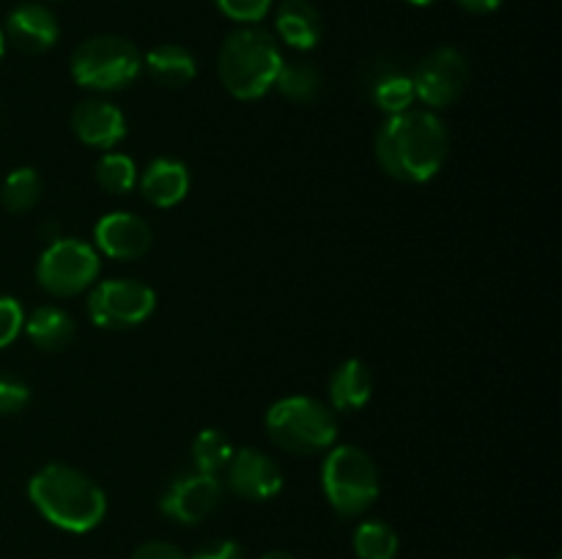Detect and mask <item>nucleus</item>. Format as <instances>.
<instances>
[{
  "mask_svg": "<svg viewBox=\"0 0 562 559\" xmlns=\"http://www.w3.org/2000/svg\"><path fill=\"white\" fill-rule=\"evenodd\" d=\"M373 102L382 113L387 115H398L406 113V110L415 107V85H412V77L404 75V71H387V75L379 77L373 82L371 91Z\"/></svg>",
  "mask_w": 562,
  "mask_h": 559,
  "instance_id": "b1692460",
  "label": "nucleus"
},
{
  "mask_svg": "<svg viewBox=\"0 0 562 559\" xmlns=\"http://www.w3.org/2000/svg\"><path fill=\"white\" fill-rule=\"evenodd\" d=\"M456 3L464 11H470V14H492V11L503 5V0H456Z\"/></svg>",
  "mask_w": 562,
  "mask_h": 559,
  "instance_id": "7c9ffc66",
  "label": "nucleus"
},
{
  "mask_svg": "<svg viewBox=\"0 0 562 559\" xmlns=\"http://www.w3.org/2000/svg\"><path fill=\"white\" fill-rule=\"evenodd\" d=\"M231 455H234V444L217 427H206L192 442V466H195V471H203V475H220V471H225Z\"/></svg>",
  "mask_w": 562,
  "mask_h": 559,
  "instance_id": "5701e85b",
  "label": "nucleus"
},
{
  "mask_svg": "<svg viewBox=\"0 0 562 559\" xmlns=\"http://www.w3.org/2000/svg\"><path fill=\"white\" fill-rule=\"evenodd\" d=\"M228 488L247 502H269L283 491V471L272 455L261 449H234L228 466Z\"/></svg>",
  "mask_w": 562,
  "mask_h": 559,
  "instance_id": "9b49d317",
  "label": "nucleus"
},
{
  "mask_svg": "<svg viewBox=\"0 0 562 559\" xmlns=\"http://www.w3.org/2000/svg\"><path fill=\"white\" fill-rule=\"evenodd\" d=\"M25 327V312L14 296H0V349L14 343Z\"/></svg>",
  "mask_w": 562,
  "mask_h": 559,
  "instance_id": "cd10ccee",
  "label": "nucleus"
},
{
  "mask_svg": "<svg viewBox=\"0 0 562 559\" xmlns=\"http://www.w3.org/2000/svg\"><path fill=\"white\" fill-rule=\"evenodd\" d=\"M322 71H318V66L307 64V60H291V64L283 60L278 80H274L280 96L294 104H311L322 93Z\"/></svg>",
  "mask_w": 562,
  "mask_h": 559,
  "instance_id": "aec40b11",
  "label": "nucleus"
},
{
  "mask_svg": "<svg viewBox=\"0 0 562 559\" xmlns=\"http://www.w3.org/2000/svg\"><path fill=\"white\" fill-rule=\"evenodd\" d=\"M148 77L162 88H184L198 77V60L181 44H157L143 58Z\"/></svg>",
  "mask_w": 562,
  "mask_h": 559,
  "instance_id": "6ab92c4d",
  "label": "nucleus"
},
{
  "mask_svg": "<svg viewBox=\"0 0 562 559\" xmlns=\"http://www.w3.org/2000/svg\"><path fill=\"white\" fill-rule=\"evenodd\" d=\"M151 225L132 212H110L93 225V247L115 261H137L151 250Z\"/></svg>",
  "mask_w": 562,
  "mask_h": 559,
  "instance_id": "f8f14e48",
  "label": "nucleus"
},
{
  "mask_svg": "<svg viewBox=\"0 0 562 559\" xmlns=\"http://www.w3.org/2000/svg\"><path fill=\"white\" fill-rule=\"evenodd\" d=\"M508 559H521V557H508Z\"/></svg>",
  "mask_w": 562,
  "mask_h": 559,
  "instance_id": "f704fd0d",
  "label": "nucleus"
},
{
  "mask_svg": "<svg viewBox=\"0 0 562 559\" xmlns=\"http://www.w3.org/2000/svg\"><path fill=\"white\" fill-rule=\"evenodd\" d=\"M554 559H560V557H554Z\"/></svg>",
  "mask_w": 562,
  "mask_h": 559,
  "instance_id": "c9c22d12",
  "label": "nucleus"
},
{
  "mask_svg": "<svg viewBox=\"0 0 562 559\" xmlns=\"http://www.w3.org/2000/svg\"><path fill=\"white\" fill-rule=\"evenodd\" d=\"M42 197V175L33 168H16L5 175L3 186H0V203L9 214H25Z\"/></svg>",
  "mask_w": 562,
  "mask_h": 559,
  "instance_id": "412c9836",
  "label": "nucleus"
},
{
  "mask_svg": "<svg viewBox=\"0 0 562 559\" xmlns=\"http://www.w3.org/2000/svg\"><path fill=\"white\" fill-rule=\"evenodd\" d=\"M157 307V294L140 280L113 277L91 285L86 310L93 327L99 329H135L151 318Z\"/></svg>",
  "mask_w": 562,
  "mask_h": 559,
  "instance_id": "6e6552de",
  "label": "nucleus"
},
{
  "mask_svg": "<svg viewBox=\"0 0 562 559\" xmlns=\"http://www.w3.org/2000/svg\"><path fill=\"white\" fill-rule=\"evenodd\" d=\"M137 179H140V173H137L135 159L126 157V153L108 151L97 162V184L110 195H130L137 186Z\"/></svg>",
  "mask_w": 562,
  "mask_h": 559,
  "instance_id": "393cba45",
  "label": "nucleus"
},
{
  "mask_svg": "<svg viewBox=\"0 0 562 559\" xmlns=\"http://www.w3.org/2000/svg\"><path fill=\"white\" fill-rule=\"evenodd\" d=\"M409 77L417 102L437 113L464 96L467 85H470V64L461 49L437 47L415 66V75Z\"/></svg>",
  "mask_w": 562,
  "mask_h": 559,
  "instance_id": "1a4fd4ad",
  "label": "nucleus"
},
{
  "mask_svg": "<svg viewBox=\"0 0 562 559\" xmlns=\"http://www.w3.org/2000/svg\"><path fill=\"white\" fill-rule=\"evenodd\" d=\"M130 559H190V554H184L179 546H173V543L148 540L143 543V546H137Z\"/></svg>",
  "mask_w": 562,
  "mask_h": 559,
  "instance_id": "c756f323",
  "label": "nucleus"
},
{
  "mask_svg": "<svg viewBox=\"0 0 562 559\" xmlns=\"http://www.w3.org/2000/svg\"><path fill=\"white\" fill-rule=\"evenodd\" d=\"M322 488L344 518L362 515L379 499V469L357 444H333L322 464Z\"/></svg>",
  "mask_w": 562,
  "mask_h": 559,
  "instance_id": "39448f33",
  "label": "nucleus"
},
{
  "mask_svg": "<svg viewBox=\"0 0 562 559\" xmlns=\"http://www.w3.org/2000/svg\"><path fill=\"white\" fill-rule=\"evenodd\" d=\"M269 442L291 455H318L327 453L338 438V417L311 395H291L269 406L267 417Z\"/></svg>",
  "mask_w": 562,
  "mask_h": 559,
  "instance_id": "20e7f679",
  "label": "nucleus"
},
{
  "mask_svg": "<svg viewBox=\"0 0 562 559\" xmlns=\"http://www.w3.org/2000/svg\"><path fill=\"white\" fill-rule=\"evenodd\" d=\"M357 559H395L398 557V535L384 521H362L355 529Z\"/></svg>",
  "mask_w": 562,
  "mask_h": 559,
  "instance_id": "4be33fe9",
  "label": "nucleus"
},
{
  "mask_svg": "<svg viewBox=\"0 0 562 559\" xmlns=\"http://www.w3.org/2000/svg\"><path fill=\"white\" fill-rule=\"evenodd\" d=\"M31 403V389L22 378L0 376V417L20 414Z\"/></svg>",
  "mask_w": 562,
  "mask_h": 559,
  "instance_id": "bb28decb",
  "label": "nucleus"
},
{
  "mask_svg": "<svg viewBox=\"0 0 562 559\" xmlns=\"http://www.w3.org/2000/svg\"><path fill=\"white\" fill-rule=\"evenodd\" d=\"M71 80L86 91L115 93L130 88L143 71V55L130 38L91 36L71 53Z\"/></svg>",
  "mask_w": 562,
  "mask_h": 559,
  "instance_id": "423d86ee",
  "label": "nucleus"
},
{
  "mask_svg": "<svg viewBox=\"0 0 562 559\" xmlns=\"http://www.w3.org/2000/svg\"><path fill=\"white\" fill-rule=\"evenodd\" d=\"M274 31L291 49L307 53L322 42V14L307 0H283L274 14Z\"/></svg>",
  "mask_w": 562,
  "mask_h": 559,
  "instance_id": "f3484780",
  "label": "nucleus"
},
{
  "mask_svg": "<svg viewBox=\"0 0 562 559\" xmlns=\"http://www.w3.org/2000/svg\"><path fill=\"white\" fill-rule=\"evenodd\" d=\"M261 559H296V557H291L289 551H267Z\"/></svg>",
  "mask_w": 562,
  "mask_h": 559,
  "instance_id": "2f4dec72",
  "label": "nucleus"
},
{
  "mask_svg": "<svg viewBox=\"0 0 562 559\" xmlns=\"http://www.w3.org/2000/svg\"><path fill=\"white\" fill-rule=\"evenodd\" d=\"M406 3H412V5H431V3H437V0H406Z\"/></svg>",
  "mask_w": 562,
  "mask_h": 559,
  "instance_id": "473e14b6",
  "label": "nucleus"
},
{
  "mask_svg": "<svg viewBox=\"0 0 562 559\" xmlns=\"http://www.w3.org/2000/svg\"><path fill=\"white\" fill-rule=\"evenodd\" d=\"M373 395V376L371 367L362 360L351 356V360L340 362L335 367V373L329 376V409L344 411H360L362 406H368Z\"/></svg>",
  "mask_w": 562,
  "mask_h": 559,
  "instance_id": "dca6fc26",
  "label": "nucleus"
},
{
  "mask_svg": "<svg viewBox=\"0 0 562 559\" xmlns=\"http://www.w3.org/2000/svg\"><path fill=\"white\" fill-rule=\"evenodd\" d=\"M3 36L14 44L20 53L27 55H42L47 49L55 47L60 36L58 16L53 14V9H47L44 3H25L14 5L5 16V31Z\"/></svg>",
  "mask_w": 562,
  "mask_h": 559,
  "instance_id": "ddd939ff",
  "label": "nucleus"
},
{
  "mask_svg": "<svg viewBox=\"0 0 562 559\" xmlns=\"http://www.w3.org/2000/svg\"><path fill=\"white\" fill-rule=\"evenodd\" d=\"M3 53H5V36L3 31H0V60H3Z\"/></svg>",
  "mask_w": 562,
  "mask_h": 559,
  "instance_id": "72a5a7b5",
  "label": "nucleus"
},
{
  "mask_svg": "<svg viewBox=\"0 0 562 559\" xmlns=\"http://www.w3.org/2000/svg\"><path fill=\"white\" fill-rule=\"evenodd\" d=\"M27 499L58 529L86 535L108 515V493L69 464H47L27 480Z\"/></svg>",
  "mask_w": 562,
  "mask_h": 559,
  "instance_id": "f03ea898",
  "label": "nucleus"
},
{
  "mask_svg": "<svg viewBox=\"0 0 562 559\" xmlns=\"http://www.w3.org/2000/svg\"><path fill=\"white\" fill-rule=\"evenodd\" d=\"M223 482L220 475H203V471H184L173 477L165 493L159 497V513L168 515L176 524H201L223 502Z\"/></svg>",
  "mask_w": 562,
  "mask_h": 559,
  "instance_id": "9d476101",
  "label": "nucleus"
},
{
  "mask_svg": "<svg viewBox=\"0 0 562 559\" xmlns=\"http://www.w3.org/2000/svg\"><path fill=\"white\" fill-rule=\"evenodd\" d=\"M102 272L97 247L80 239H53L36 263V280L49 296L69 299L91 288Z\"/></svg>",
  "mask_w": 562,
  "mask_h": 559,
  "instance_id": "0eeeda50",
  "label": "nucleus"
},
{
  "mask_svg": "<svg viewBox=\"0 0 562 559\" xmlns=\"http://www.w3.org/2000/svg\"><path fill=\"white\" fill-rule=\"evenodd\" d=\"M283 53L278 38L256 25H245L228 33L217 55V75L225 91L241 102L267 96L274 88Z\"/></svg>",
  "mask_w": 562,
  "mask_h": 559,
  "instance_id": "7ed1b4c3",
  "label": "nucleus"
},
{
  "mask_svg": "<svg viewBox=\"0 0 562 559\" xmlns=\"http://www.w3.org/2000/svg\"><path fill=\"white\" fill-rule=\"evenodd\" d=\"M217 9L239 25H258L272 9V0H214Z\"/></svg>",
  "mask_w": 562,
  "mask_h": 559,
  "instance_id": "a878e982",
  "label": "nucleus"
},
{
  "mask_svg": "<svg viewBox=\"0 0 562 559\" xmlns=\"http://www.w3.org/2000/svg\"><path fill=\"white\" fill-rule=\"evenodd\" d=\"M71 132L88 148H115L126 137V115L108 99H86L71 110Z\"/></svg>",
  "mask_w": 562,
  "mask_h": 559,
  "instance_id": "4468645a",
  "label": "nucleus"
},
{
  "mask_svg": "<svg viewBox=\"0 0 562 559\" xmlns=\"http://www.w3.org/2000/svg\"><path fill=\"white\" fill-rule=\"evenodd\" d=\"M373 151H376L379 168L390 179L404 181V184H426L448 162V126L426 107L387 115L376 132Z\"/></svg>",
  "mask_w": 562,
  "mask_h": 559,
  "instance_id": "f257e3e1",
  "label": "nucleus"
},
{
  "mask_svg": "<svg viewBox=\"0 0 562 559\" xmlns=\"http://www.w3.org/2000/svg\"><path fill=\"white\" fill-rule=\"evenodd\" d=\"M143 197L157 208H173L190 192V170L181 159L159 157L137 179Z\"/></svg>",
  "mask_w": 562,
  "mask_h": 559,
  "instance_id": "2eb2a0df",
  "label": "nucleus"
},
{
  "mask_svg": "<svg viewBox=\"0 0 562 559\" xmlns=\"http://www.w3.org/2000/svg\"><path fill=\"white\" fill-rule=\"evenodd\" d=\"M190 559H245V548L239 540L220 537V540H209L201 548H195Z\"/></svg>",
  "mask_w": 562,
  "mask_h": 559,
  "instance_id": "c85d7f7f",
  "label": "nucleus"
},
{
  "mask_svg": "<svg viewBox=\"0 0 562 559\" xmlns=\"http://www.w3.org/2000/svg\"><path fill=\"white\" fill-rule=\"evenodd\" d=\"M22 332L27 334V340H31L38 351L58 354V351L69 349L77 329H75V321H71V316L64 310V307L42 305L25 318Z\"/></svg>",
  "mask_w": 562,
  "mask_h": 559,
  "instance_id": "a211bd4d",
  "label": "nucleus"
}]
</instances>
